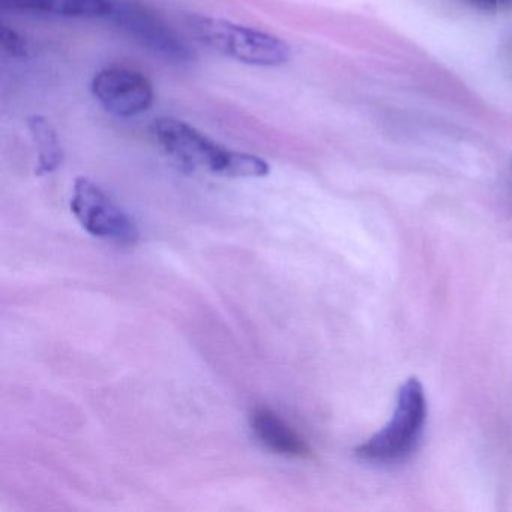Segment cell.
<instances>
[{
	"label": "cell",
	"instance_id": "5b68a950",
	"mask_svg": "<svg viewBox=\"0 0 512 512\" xmlns=\"http://www.w3.org/2000/svg\"><path fill=\"white\" fill-rule=\"evenodd\" d=\"M71 211L95 238L119 245H133L139 239V230L130 215L91 179H77Z\"/></svg>",
	"mask_w": 512,
	"mask_h": 512
},
{
	"label": "cell",
	"instance_id": "ba28073f",
	"mask_svg": "<svg viewBox=\"0 0 512 512\" xmlns=\"http://www.w3.org/2000/svg\"><path fill=\"white\" fill-rule=\"evenodd\" d=\"M0 7L14 13L43 14L61 19H109L113 0H0Z\"/></svg>",
	"mask_w": 512,
	"mask_h": 512
},
{
	"label": "cell",
	"instance_id": "9c48e42d",
	"mask_svg": "<svg viewBox=\"0 0 512 512\" xmlns=\"http://www.w3.org/2000/svg\"><path fill=\"white\" fill-rule=\"evenodd\" d=\"M28 130L37 149L38 172L52 173L58 170L64 160V149L58 131L49 119L41 115L29 116Z\"/></svg>",
	"mask_w": 512,
	"mask_h": 512
},
{
	"label": "cell",
	"instance_id": "7c38bea8",
	"mask_svg": "<svg viewBox=\"0 0 512 512\" xmlns=\"http://www.w3.org/2000/svg\"><path fill=\"white\" fill-rule=\"evenodd\" d=\"M502 61L505 64L506 70L512 76V37L503 44L502 47Z\"/></svg>",
	"mask_w": 512,
	"mask_h": 512
},
{
	"label": "cell",
	"instance_id": "277c9868",
	"mask_svg": "<svg viewBox=\"0 0 512 512\" xmlns=\"http://www.w3.org/2000/svg\"><path fill=\"white\" fill-rule=\"evenodd\" d=\"M109 20L146 52L163 61L184 65L196 59L190 46L169 25L155 11L137 0H113Z\"/></svg>",
	"mask_w": 512,
	"mask_h": 512
},
{
	"label": "cell",
	"instance_id": "8fae6325",
	"mask_svg": "<svg viewBox=\"0 0 512 512\" xmlns=\"http://www.w3.org/2000/svg\"><path fill=\"white\" fill-rule=\"evenodd\" d=\"M473 4L484 10H500V8L512 7V0H472Z\"/></svg>",
	"mask_w": 512,
	"mask_h": 512
},
{
	"label": "cell",
	"instance_id": "30bf717a",
	"mask_svg": "<svg viewBox=\"0 0 512 512\" xmlns=\"http://www.w3.org/2000/svg\"><path fill=\"white\" fill-rule=\"evenodd\" d=\"M0 46L4 53L11 58H25L28 56V43L25 37L19 34L16 29L8 28L7 25L0 29Z\"/></svg>",
	"mask_w": 512,
	"mask_h": 512
},
{
	"label": "cell",
	"instance_id": "8992f818",
	"mask_svg": "<svg viewBox=\"0 0 512 512\" xmlns=\"http://www.w3.org/2000/svg\"><path fill=\"white\" fill-rule=\"evenodd\" d=\"M95 100L118 118H136L151 109L154 85L140 73L125 67H107L95 74L91 83Z\"/></svg>",
	"mask_w": 512,
	"mask_h": 512
},
{
	"label": "cell",
	"instance_id": "52a82bcc",
	"mask_svg": "<svg viewBox=\"0 0 512 512\" xmlns=\"http://www.w3.org/2000/svg\"><path fill=\"white\" fill-rule=\"evenodd\" d=\"M251 428L257 439L275 454L301 460H311L314 457L307 440L283 416L268 407L254 410L251 415Z\"/></svg>",
	"mask_w": 512,
	"mask_h": 512
},
{
	"label": "cell",
	"instance_id": "6da1fadb",
	"mask_svg": "<svg viewBox=\"0 0 512 512\" xmlns=\"http://www.w3.org/2000/svg\"><path fill=\"white\" fill-rule=\"evenodd\" d=\"M151 133L160 148L185 169L224 178H263L271 170L263 158L226 148L179 119H155Z\"/></svg>",
	"mask_w": 512,
	"mask_h": 512
},
{
	"label": "cell",
	"instance_id": "3957f363",
	"mask_svg": "<svg viewBox=\"0 0 512 512\" xmlns=\"http://www.w3.org/2000/svg\"><path fill=\"white\" fill-rule=\"evenodd\" d=\"M427 421V398L421 382L407 380L398 391L391 421L355 449L362 460L389 463L410 454Z\"/></svg>",
	"mask_w": 512,
	"mask_h": 512
},
{
	"label": "cell",
	"instance_id": "7a4b0ae2",
	"mask_svg": "<svg viewBox=\"0 0 512 512\" xmlns=\"http://www.w3.org/2000/svg\"><path fill=\"white\" fill-rule=\"evenodd\" d=\"M187 23L203 46L242 64L280 67L292 58L289 44L268 32L218 17L190 16Z\"/></svg>",
	"mask_w": 512,
	"mask_h": 512
}]
</instances>
